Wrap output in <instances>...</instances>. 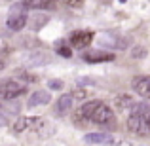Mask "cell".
Wrapping results in <instances>:
<instances>
[{"label":"cell","instance_id":"ac0fdd59","mask_svg":"<svg viewBox=\"0 0 150 146\" xmlns=\"http://www.w3.org/2000/svg\"><path fill=\"white\" fill-rule=\"evenodd\" d=\"M67 6H70V8H80L82 6V2H65Z\"/></svg>","mask_w":150,"mask_h":146},{"label":"cell","instance_id":"4fadbf2b","mask_svg":"<svg viewBox=\"0 0 150 146\" xmlns=\"http://www.w3.org/2000/svg\"><path fill=\"white\" fill-rule=\"evenodd\" d=\"M38 120H33V118H21V120L15 123V131H25V127H33L36 125Z\"/></svg>","mask_w":150,"mask_h":146},{"label":"cell","instance_id":"9c48e42d","mask_svg":"<svg viewBox=\"0 0 150 146\" xmlns=\"http://www.w3.org/2000/svg\"><path fill=\"white\" fill-rule=\"evenodd\" d=\"M116 55H112L110 51H89L84 53V61L86 63H106V61H114Z\"/></svg>","mask_w":150,"mask_h":146},{"label":"cell","instance_id":"5bb4252c","mask_svg":"<svg viewBox=\"0 0 150 146\" xmlns=\"http://www.w3.org/2000/svg\"><path fill=\"white\" fill-rule=\"evenodd\" d=\"M55 49H57V53L61 55V57H65V59L72 57V49H70V48H69L67 44H61V42H59V44L55 46Z\"/></svg>","mask_w":150,"mask_h":146},{"label":"cell","instance_id":"8992f818","mask_svg":"<svg viewBox=\"0 0 150 146\" xmlns=\"http://www.w3.org/2000/svg\"><path fill=\"white\" fill-rule=\"evenodd\" d=\"M101 46H108V48H114V49H124L127 48V40L120 34H114V32H103L101 34Z\"/></svg>","mask_w":150,"mask_h":146},{"label":"cell","instance_id":"7a4b0ae2","mask_svg":"<svg viewBox=\"0 0 150 146\" xmlns=\"http://www.w3.org/2000/svg\"><path fill=\"white\" fill-rule=\"evenodd\" d=\"M127 129L135 135H148L150 133V104L137 102L131 108L127 118Z\"/></svg>","mask_w":150,"mask_h":146},{"label":"cell","instance_id":"3957f363","mask_svg":"<svg viewBox=\"0 0 150 146\" xmlns=\"http://www.w3.org/2000/svg\"><path fill=\"white\" fill-rule=\"evenodd\" d=\"M25 89L27 87L21 84V82H15V80H11V78L2 80L0 82V99H2V101H11V99L23 95Z\"/></svg>","mask_w":150,"mask_h":146},{"label":"cell","instance_id":"9a60e30c","mask_svg":"<svg viewBox=\"0 0 150 146\" xmlns=\"http://www.w3.org/2000/svg\"><path fill=\"white\" fill-rule=\"evenodd\" d=\"M23 8H53V4L51 2H38V0H34V2H21Z\"/></svg>","mask_w":150,"mask_h":146},{"label":"cell","instance_id":"8fae6325","mask_svg":"<svg viewBox=\"0 0 150 146\" xmlns=\"http://www.w3.org/2000/svg\"><path fill=\"white\" fill-rule=\"evenodd\" d=\"M72 101L74 99L70 95H63L57 99V104H55V110H57V114H65L70 110V106H72Z\"/></svg>","mask_w":150,"mask_h":146},{"label":"cell","instance_id":"30bf717a","mask_svg":"<svg viewBox=\"0 0 150 146\" xmlns=\"http://www.w3.org/2000/svg\"><path fill=\"white\" fill-rule=\"evenodd\" d=\"M50 102V93L48 91H34L29 99V106H40Z\"/></svg>","mask_w":150,"mask_h":146},{"label":"cell","instance_id":"7c38bea8","mask_svg":"<svg viewBox=\"0 0 150 146\" xmlns=\"http://www.w3.org/2000/svg\"><path fill=\"white\" fill-rule=\"evenodd\" d=\"M114 104H116L118 110H127V108H133L135 102H133V99L129 95H118L116 101H114Z\"/></svg>","mask_w":150,"mask_h":146},{"label":"cell","instance_id":"6da1fadb","mask_svg":"<svg viewBox=\"0 0 150 146\" xmlns=\"http://www.w3.org/2000/svg\"><path fill=\"white\" fill-rule=\"evenodd\" d=\"M78 118L86 121H93L97 125H112L114 123V112L110 110L108 104L101 101H89L86 104H82V108L76 114Z\"/></svg>","mask_w":150,"mask_h":146},{"label":"cell","instance_id":"5b68a950","mask_svg":"<svg viewBox=\"0 0 150 146\" xmlns=\"http://www.w3.org/2000/svg\"><path fill=\"white\" fill-rule=\"evenodd\" d=\"M69 42H70L72 48L84 49V48H88V46L93 42V32H91V30H76V32L70 34Z\"/></svg>","mask_w":150,"mask_h":146},{"label":"cell","instance_id":"e0dca14e","mask_svg":"<svg viewBox=\"0 0 150 146\" xmlns=\"http://www.w3.org/2000/svg\"><path fill=\"white\" fill-rule=\"evenodd\" d=\"M48 85H50L51 89H61V87H63V82H61V80H50Z\"/></svg>","mask_w":150,"mask_h":146},{"label":"cell","instance_id":"52a82bcc","mask_svg":"<svg viewBox=\"0 0 150 146\" xmlns=\"http://www.w3.org/2000/svg\"><path fill=\"white\" fill-rule=\"evenodd\" d=\"M133 91L143 99H150V76H137L131 82Z\"/></svg>","mask_w":150,"mask_h":146},{"label":"cell","instance_id":"2e32d148","mask_svg":"<svg viewBox=\"0 0 150 146\" xmlns=\"http://www.w3.org/2000/svg\"><path fill=\"white\" fill-rule=\"evenodd\" d=\"M70 97H72V99H78V101H82V99L88 97V91H86V89H80V87H78V89H74V91L70 93Z\"/></svg>","mask_w":150,"mask_h":146},{"label":"cell","instance_id":"ba28073f","mask_svg":"<svg viewBox=\"0 0 150 146\" xmlns=\"http://www.w3.org/2000/svg\"><path fill=\"white\" fill-rule=\"evenodd\" d=\"M84 140L89 144H116V139L110 133H89L84 137Z\"/></svg>","mask_w":150,"mask_h":146},{"label":"cell","instance_id":"277c9868","mask_svg":"<svg viewBox=\"0 0 150 146\" xmlns=\"http://www.w3.org/2000/svg\"><path fill=\"white\" fill-rule=\"evenodd\" d=\"M27 25V10H23V4H17L8 13V27L11 30H21Z\"/></svg>","mask_w":150,"mask_h":146}]
</instances>
